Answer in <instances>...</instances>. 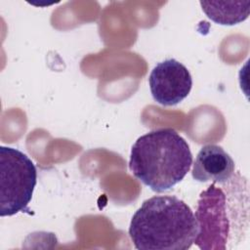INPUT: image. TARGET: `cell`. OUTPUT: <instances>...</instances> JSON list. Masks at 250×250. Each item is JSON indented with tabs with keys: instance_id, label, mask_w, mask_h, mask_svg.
Segmentation results:
<instances>
[{
	"instance_id": "cell-3",
	"label": "cell",
	"mask_w": 250,
	"mask_h": 250,
	"mask_svg": "<svg viewBox=\"0 0 250 250\" xmlns=\"http://www.w3.org/2000/svg\"><path fill=\"white\" fill-rule=\"evenodd\" d=\"M234 176L224 184L212 183L202 191L195 218L198 232L194 242L200 249H229L242 235V189H234Z\"/></svg>"
},
{
	"instance_id": "cell-6",
	"label": "cell",
	"mask_w": 250,
	"mask_h": 250,
	"mask_svg": "<svg viewBox=\"0 0 250 250\" xmlns=\"http://www.w3.org/2000/svg\"><path fill=\"white\" fill-rule=\"evenodd\" d=\"M235 165L230 155L217 145H206L198 151L192 171V178L200 183L224 184L234 176Z\"/></svg>"
},
{
	"instance_id": "cell-4",
	"label": "cell",
	"mask_w": 250,
	"mask_h": 250,
	"mask_svg": "<svg viewBox=\"0 0 250 250\" xmlns=\"http://www.w3.org/2000/svg\"><path fill=\"white\" fill-rule=\"evenodd\" d=\"M0 171L1 217L25 212L37 183L34 163L22 151L10 146H1Z\"/></svg>"
},
{
	"instance_id": "cell-7",
	"label": "cell",
	"mask_w": 250,
	"mask_h": 250,
	"mask_svg": "<svg viewBox=\"0 0 250 250\" xmlns=\"http://www.w3.org/2000/svg\"><path fill=\"white\" fill-rule=\"evenodd\" d=\"M200 6L211 21L222 25H233L245 21L250 11V1H200Z\"/></svg>"
},
{
	"instance_id": "cell-1",
	"label": "cell",
	"mask_w": 250,
	"mask_h": 250,
	"mask_svg": "<svg viewBox=\"0 0 250 250\" xmlns=\"http://www.w3.org/2000/svg\"><path fill=\"white\" fill-rule=\"evenodd\" d=\"M198 232L194 213L174 195H155L133 215L129 236L139 250H187Z\"/></svg>"
},
{
	"instance_id": "cell-2",
	"label": "cell",
	"mask_w": 250,
	"mask_h": 250,
	"mask_svg": "<svg viewBox=\"0 0 250 250\" xmlns=\"http://www.w3.org/2000/svg\"><path fill=\"white\" fill-rule=\"evenodd\" d=\"M192 163L187 141L172 128L152 130L135 142L129 168L132 174L155 192H163L180 183Z\"/></svg>"
},
{
	"instance_id": "cell-5",
	"label": "cell",
	"mask_w": 250,
	"mask_h": 250,
	"mask_svg": "<svg viewBox=\"0 0 250 250\" xmlns=\"http://www.w3.org/2000/svg\"><path fill=\"white\" fill-rule=\"evenodd\" d=\"M153 100L161 105H176L185 100L192 87L188 69L175 59L158 62L148 77Z\"/></svg>"
}]
</instances>
